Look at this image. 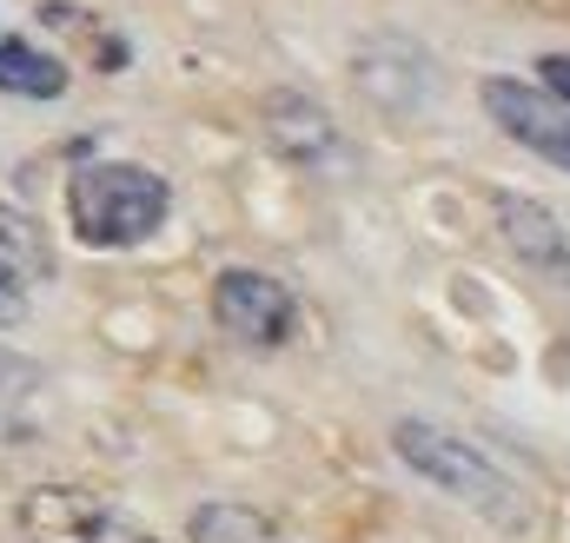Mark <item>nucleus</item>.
<instances>
[{"label":"nucleus","instance_id":"f257e3e1","mask_svg":"<svg viewBox=\"0 0 570 543\" xmlns=\"http://www.w3.org/2000/svg\"><path fill=\"white\" fill-rule=\"evenodd\" d=\"M392 444H399V457H405L425 484H438L444 497H458L464 511H478L491 531L518 537V531L538 524V497H531L511 471H498L478 444H464L458 431L425 424V417H405V424L392 431Z\"/></svg>","mask_w":570,"mask_h":543},{"label":"nucleus","instance_id":"f03ea898","mask_svg":"<svg viewBox=\"0 0 570 543\" xmlns=\"http://www.w3.org/2000/svg\"><path fill=\"white\" fill-rule=\"evenodd\" d=\"M166 213H173V186L134 159H94L67 179V226L94 253L146 246L166 226Z\"/></svg>","mask_w":570,"mask_h":543},{"label":"nucleus","instance_id":"7ed1b4c3","mask_svg":"<svg viewBox=\"0 0 570 543\" xmlns=\"http://www.w3.org/2000/svg\"><path fill=\"white\" fill-rule=\"evenodd\" d=\"M20 531L27 543H159L134 511H120L100 491L80 484H47L20 504Z\"/></svg>","mask_w":570,"mask_h":543},{"label":"nucleus","instance_id":"20e7f679","mask_svg":"<svg viewBox=\"0 0 570 543\" xmlns=\"http://www.w3.org/2000/svg\"><path fill=\"white\" fill-rule=\"evenodd\" d=\"M213 318L226 338L253 345V352H279L298 325V298L285 292L273 272H253V266H233L213 278Z\"/></svg>","mask_w":570,"mask_h":543},{"label":"nucleus","instance_id":"39448f33","mask_svg":"<svg viewBox=\"0 0 570 543\" xmlns=\"http://www.w3.org/2000/svg\"><path fill=\"white\" fill-rule=\"evenodd\" d=\"M478 100H484V113L504 127V139H518V146L538 152L544 166L570 172V113L544 93V87L511 80V73H491V80L478 87Z\"/></svg>","mask_w":570,"mask_h":543},{"label":"nucleus","instance_id":"423d86ee","mask_svg":"<svg viewBox=\"0 0 570 543\" xmlns=\"http://www.w3.org/2000/svg\"><path fill=\"white\" fill-rule=\"evenodd\" d=\"M53 278V246L47 233L0 199V325H20L33 312V292Z\"/></svg>","mask_w":570,"mask_h":543},{"label":"nucleus","instance_id":"0eeeda50","mask_svg":"<svg viewBox=\"0 0 570 543\" xmlns=\"http://www.w3.org/2000/svg\"><path fill=\"white\" fill-rule=\"evenodd\" d=\"M491 206H498V233H504V246H511L531 272H544V278L570 285V239H564V226L551 219V206H538V199H524V192H498Z\"/></svg>","mask_w":570,"mask_h":543},{"label":"nucleus","instance_id":"6e6552de","mask_svg":"<svg viewBox=\"0 0 570 543\" xmlns=\"http://www.w3.org/2000/svg\"><path fill=\"white\" fill-rule=\"evenodd\" d=\"M266 134H273V146H279L285 159H305V166H318V159L338 152V127H332V113L312 107L305 93H279V100L266 107Z\"/></svg>","mask_w":570,"mask_h":543},{"label":"nucleus","instance_id":"1a4fd4ad","mask_svg":"<svg viewBox=\"0 0 570 543\" xmlns=\"http://www.w3.org/2000/svg\"><path fill=\"white\" fill-rule=\"evenodd\" d=\"M0 93H13V100H60L67 93V67L53 53H40L33 40L7 33L0 40Z\"/></svg>","mask_w":570,"mask_h":543},{"label":"nucleus","instance_id":"9d476101","mask_svg":"<svg viewBox=\"0 0 570 543\" xmlns=\"http://www.w3.org/2000/svg\"><path fill=\"white\" fill-rule=\"evenodd\" d=\"M186 537L193 543H279L273 524L259 511H246V504H199L186 517Z\"/></svg>","mask_w":570,"mask_h":543},{"label":"nucleus","instance_id":"9b49d317","mask_svg":"<svg viewBox=\"0 0 570 543\" xmlns=\"http://www.w3.org/2000/svg\"><path fill=\"white\" fill-rule=\"evenodd\" d=\"M40 392V365L33 358H20V352H7L0 345V417H13V411L27 405Z\"/></svg>","mask_w":570,"mask_h":543},{"label":"nucleus","instance_id":"f8f14e48","mask_svg":"<svg viewBox=\"0 0 570 543\" xmlns=\"http://www.w3.org/2000/svg\"><path fill=\"white\" fill-rule=\"evenodd\" d=\"M538 87L570 113V53H544V60H538Z\"/></svg>","mask_w":570,"mask_h":543}]
</instances>
